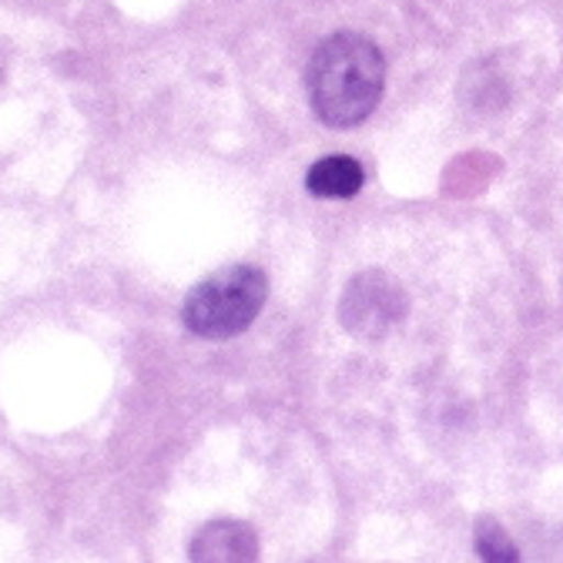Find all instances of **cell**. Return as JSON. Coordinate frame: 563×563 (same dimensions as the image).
Wrapping results in <instances>:
<instances>
[{"label": "cell", "mask_w": 563, "mask_h": 563, "mask_svg": "<svg viewBox=\"0 0 563 563\" xmlns=\"http://www.w3.org/2000/svg\"><path fill=\"white\" fill-rule=\"evenodd\" d=\"M306 85L312 111L322 124L356 128L383 101L386 57L369 37L339 31L316 47Z\"/></svg>", "instance_id": "6da1fadb"}, {"label": "cell", "mask_w": 563, "mask_h": 563, "mask_svg": "<svg viewBox=\"0 0 563 563\" xmlns=\"http://www.w3.org/2000/svg\"><path fill=\"white\" fill-rule=\"evenodd\" d=\"M268 299V278L258 265H229L188 292L181 319L201 339H232L245 332Z\"/></svg>", "instance_id": "7a4b0ae2"}, {"label": "cell", "mask_w": 563, "mask_h": 563, "mask_svg": "<svg viewBox=\"0 0 563 563\" xmlns=\"http://www.w3.org/2000/svg\"><path fill=\"white\" fill-rule=\"evenodd\" d=\"M406 316V292L396 278L386 272H360L349 282L342 302H339V319L345 332L360 339H383L389 335Z\"/></svg>", "instance_id": "3957f363"}, {"label": "cell", "mask_w": 563, "mask_h": 563, "mask_svg": "<svg viewBox=\"0 0 563 563\" xmlns=\"http://www.w3.org/2000/svg\"><path fill=\"white\" fill-rule=\"evenodd\" d=\"M188 556L195 563H245L258 556V537L249 523L216 520L198 530Z\"/></svg>", "instance_id": "277c9868"}, {"label": "cell", "mask_w": 563, "mask_h": 563, "mask_svg": "<svg viewBox=\"0 0 563 563\" xmlns=\"http://www.w3.org/2000/svg\"><path fill=\"white\" fill-rule=\"evenodd\" d=\"M363 185H366V172L349 155L319 158L306 175V188L316 198H356L363 191Z\"/></svg>", "instance_id": "5b68a950"}, {"label": "cell", "mask_w": 563, "mask_h": 563, "mask_svg": "<svg viewBox=\"0 0 563 563\" xmlns=\"http://www.w3.org/2000/svg\"><path fill=\"white\" fill-rule=\"evenodd\" d=\"M476 550L483 560L489 563H510V560H520L517 547L510 543L507 530L497 523V520H489V517H479L476 520Z\"/></svg>", "instance_id": "8992f818"}, {"label": "cell", "mask_w": 563, "mask_h": 563, "mask_svg": "<svg viewBox=\"0 0 563 563\" xmlns=\"http://www.w3.org/2000/svg\"><path fill=\"white\" fill-rule=\"evenodd\" d=\"M0 78H4V54H0Z\"/></svg>", "instance_id": "52a82bcc"}]
</instances>
